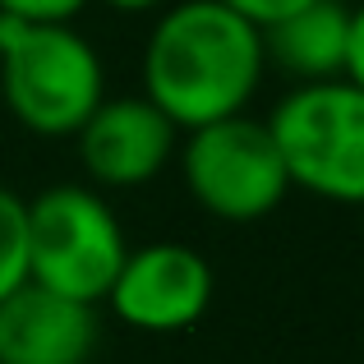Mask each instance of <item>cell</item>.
<instances>
[{
    "label": "cell",
    "instance_id": "obj_1",
    "mask_svg": "<svg viewBox=\"0 0 364 364\" xmlns=\"http://www.w3.org/2000/svg\"><path fill=\"white\" fill-rule=\"evenodd\" d=\"M263 74V33L222 0L161 5L143 42V97L176 129L249 111Z\"/></svg>",
    "mask_w": 364,
    "mask_h": 364
},
{
    "label": "cell",
    "instance_id": "obj_2",
    "mask_svg": "<svg viewBox=\"0 0 364 364\" xmlns=\"http://www.w3.org/2000/svg\"><path fill=\"white\" fill-rule=\"evenodd\" d=\"M0 97L28 134L70 139L107 97V70L74 23L0 14Z\"/></svg>",
    "mask_w": 364,
    "mask_h": 364
},
{
    "label": "cell",
    "instance_id": "obj_3",
    "mask_svg": "<svg viewBox=\"0 0 364 364\" xmlns=\"http://www.w3.org/2000/svg\"><path fill=\"white\" fill-rule=\"evenodd\" d=\"M291 189L364 208V88L341 79L295 83L267 116Z\"/></svg>",
    "mask_w": 364,
    "mask_h": 364
},
{
    "label": "cell",
    "instance_id": "obj_4",
    "mask_svg": "<svg viewBox=\"0 0 364 364\" xmlns=\"http://www.w3.org/2000/svg\"><path fill=\"white\" fill-rule=\"evenodd\" d=\"M124 254V226L102 189L46 185L37 198H28V282L83 304H102Z\"/></svg>",
    "mask_w": 364,
    "mask_h": 364
},
{
    "label": "cell",
    "instance_id": "obj_5",
    "mask_svg": "<svg viewBox=\"0 0 364 364\" xmlns=\"http://www.w3.org/2000/svg\"><path fill=\"white\" fill-rule=\"evenodd\" d=\"M180 171L189 198L217 222H258L291 194V176L272 129L249 111L185 129Z\"/></svg>",
    "mask_w": 364,
    "mask_h": 364
},
{
    "label": "cell",
    "instance_id": "obj_6",
    "mask_svg": "<svg viewBox=\"0 0 364 364\" xmlns=\"http://www.w3.org/2000/svg\"><path fill=\"white\" fill-rule=\"evenodd\" d=\"M213 263L198 249L180 240H152L124 254L116 282L107 291V304L124 328L171 337V332H185L203 318L213 304Z\"/></svg>",
    "mask_w": 364,
    "mask_h": 364
},
{
    "label": "cell",
    "instance_id": "obj_7",
    "mask_svg": "<svg viewBox=\"0 0 364 364\" xmlns=\"http://www.w3.org/2000/svg\"><path fill=\"white\" fill-rule=\"evenodd\" d=\"M92 189H139L157 180L180 152V129L148 97H102L74 134Z\"/></svg>",
    "mask_w": 364,
    "mask_h": 364
},
{
    "label": "cell",
    "instance_id": "obj_8",
    "mask_svg": "<svg viewBox=\"0 0 364 364\" xmlns=\"http://www.w3.org/2000/svg\"><path fill=\"white\" fill-rule=\"evenodd\" d=\"M97 332V304L37 282L0 300V364H88Z\"/></svg>",
    "mask_w": 364,
    "mask_h": 364
},
{
    "label": "cell",
    "instance_id": "obj_9",
    "mask_svg": "<svg viewBox=\"0 0 364 364\" xmlns=\"http://www.w3.org/2000/svg\"><path fill=\"white\" fill-rule=\"evenodd\" d=\"M263 60L267 70L286 74L291 88L341 79L350 60V5L346 0H309L282 23L263 28Z\"/></svg>",
    "mask_w": 364,
    "mask_h": 364
},
{
    "label": "cell",
    "instance_id": "obj_10",
    "mask_svg": "<svg viewBox=\"0 0 364 364\" xmlns=\"http://www.w3.org/2000/svg\"><path fill=\"white\" fill-rule=\"evenodd\" d=\"M28 282V198L0 185V300Z\"/></svg>",
    "mask_w": 364,
    "mask_h": 364
},
{
    "label": "cell",
    "instance_id": "obj_11",
    "mask_svg": "<svg viewBox=\"0 0 364 364\" xmlns=\"http://www.w3.org/2000/svg\"><path fill=\"white\" fill-rule=\"evenodd\" d=\"M83 9L88 0H0V14L23 23H74Z\"/></svg>",
    "mask_w": 364,
    "mask_h": 364
},
{
    "label": "cell",
    "instance_id": "obj_12",
    "mask_svg": "<svg viewBox=\"0 0 364 364\" xmlns=\"http://www.w3.org/2000/svg\"><path fill=\"white\" fill-rule=\"evenodd\" d=\"M226 9H235L240 18H249V23L263 33V28H272V23H282L286 14H295V9H304L309 0H222Z\"/></svg>",
    "mask_w": 364,
    "mask_h": 364
},
{
    "label": "cell",
    "instance_id": "obj_13",
    "mask_svg": "<svg viewBox=\"0 0 364 364\" xmlns=\"http://www.w3.org/2000/svg\"><path fill=\"white\" fill-rule=\"evenodd\" d=\"M346 79L364 88V5L350 9V60H346Z\"/></svg>",
    "mask_w": 364,
    "mask_h": 364
},
{
    "label": "cell",
    "instance_id": "obj_14",
    "mask_svg": "<svg viewBox=\"0 0 364 364\" xmlns=\"http://www.w3.org/2000/svg\"><path fill=\"white\" fill-rule=\"evenodd\" d=\"M116 14H148V9H161V5H171V0H107Z\"/></svg>",
    "mask_w": 364,
    "mask_h": 364
}]
</instances>
